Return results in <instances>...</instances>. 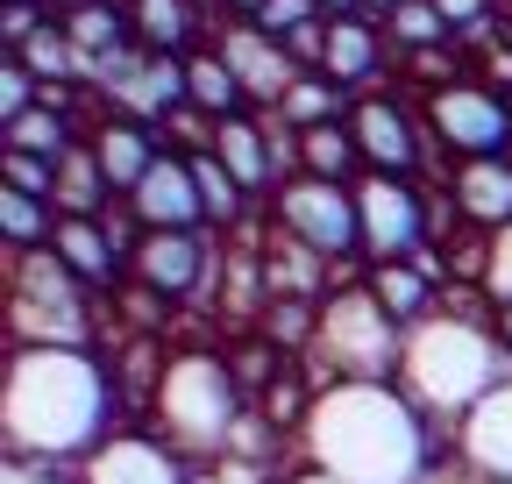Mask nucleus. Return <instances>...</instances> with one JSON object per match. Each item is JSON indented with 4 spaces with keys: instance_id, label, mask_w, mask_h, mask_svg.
Listing matches in <instances>:
<instances>
[{
    "instance_id": "28",
    "label": "nucleus",
    "mask_w": 512,
    "mask_h": 484,
    "mask_svg": "<svg viewBox=\"0 0 512 484\" xmlns=\"http://www.w3.org/2000/svg\"><path fill=\"white\" fill-rule=\"evenodd\" d=\"M456 79H470V50H463V43H441V50L399 57V86H406L413 100H427V93H441V86H456Z\"/></svg>"
},
{
    "instance_id": "34",
    "label": "nucleus",
    "mask_w": 512,
    "mask_h": 484,
    "mask_svg": "<svg viewBox=\"0 0 512 484\" xmlns=\"http://www.w3.org/2000/svg\"><path fill=\"white\" fill-rule=\"evenodd\" d=\"M313 22H328V15H320V0H271V8L256 15V29L278 36V43H292V36H299V29H313Z\"/></svg>"
},
{
    "instance_id": "16",
    "label": "nucleus",
    "mask_w": 512,
    "mask_h": 484,
    "mask_svg": "<svg viewBox=\"0 0 512 484\" xmlns=\"http://www.w3.org/2000/svg\"><path fill=\"white\" fill-rule=\"evenodd\" d=\"M86 150H93V164L107 171V186L128 200V193H136L143 178L157 171V157H164L171 143H164V129H150V121L114 114V107H107V114L93 121V129H86Z\"/></svg>"
},
{
    "instance_id": "39",
    "label": "nucleus",
    "mask_w": 512,
    "mask_h": 484,
    "mask_svg": "<svg viewBox=\"0 0 512 484\" xmlns=\"http://www.w3.org/2000/svg\"><path fill=\"white\" fill-rule=\"evenodd\" d=\"M491 335H498V349H505V363H512V299H498V307H491Z\"/></svg>"
},
{
    "instance_id": "32",
    "label": "nucleus",
    "mask_w": 512,
    "mask_h": 484,
    "mask_svg": "<svg viewBox=\"0 0 512 484\" xmlns=\"http://www.w3.org/2000/svg\"><path fill=\"white\" fill-rule=\"evenodd\" d=\"M214 136H221V121H214V114H200L192 100L164 121V143H171V150H185V157H207V150H214Z\"/></svg>"
},
{
    "instance_id": "1",
    "label": "nucleus",
    "mask_w": 512,
    "mask_h": 484,
    "mask_svg": "<svg viewBox=\"0 0 512 484\" xmlns=\"http://www.w3.org/2000/svg\"><path fill=\"white\" fill-rule=\"evenodd\" d=\"M121 420L128 413L100 349H8L0 449L22 484H64Z\"/></svg>"
},
{
    "instance_id": "38",
    "label": "nucleus",
    "mask_w": 512,
    "mask_h": 484,
    "mask_svg": "<svg viewBox=\"0 0 512 484\" xmlns=\"http://www.w3.org/2000/svg\"><path fill=\"white\" fill-rule=\"evenodd\" d=\"M264 8H271V0H221V15H214V22H256Z\"/></svg>"
},
{
    "instance_id": "17",
    "label": "nucleus",
    "mask_w": 512,
    "mask_h": 484,
    "mask_svg": "<svg viewBox=\"0 0 512 484\" xmlns=\"http://www.w3.org/2000/svg\"><path fill=\"white\" fill-rule=\"evenodd\" d=\"M50 257L72 271V278L100 299V307H114V292L128 285V257H121V242L107 235V221H72V214H57Z\"/></svg>"
},
{
    "instance_id": "10",
    "label": "nucleus",
    "mask_w": 512,
    "mask_h": 484,
    "mask_svg": "<svg viewBox=\"0 0 512 484\" xmlns=\"http://www.w3.org/2000/svg\"><path fill=\"white\" fill-rule=\"evenodd\" d=\"M356 207H363V264H399L420 257L434 242V186L427 178H356Z\"/></svg>"
},
{
    "instance_id": "20",
    "label": "nucleus",
    "mask_w": 512,
    "mask_h": 484,
    "mask_svg": "<svg viewBox=\"0 0 512 484\" xmlns=\"http://www.w3.org/2000/svg\"><path fill=\"white\" fill-rule=\"evenodd\" d=\"M363 285H370V299L384 314H392L399 328H420L441 299H448V285L427 271V257H399V264H363Z\"/></svg>"
},
{
    "instance_id": "13",
    "label": "nucleus",
    "mask_w": 512,
    "mask_h": 484,
    "mask_svg": "<svg viewBox=\"0 0 512 484\" xmlns=\"http://www.w3.org/2000/svg\"><path fill=\"white\" fill-rule=\"evenodd\" d=\"M320 72H328L349 100L363 93H392L399 86V43L377 15H349V22H328V57H320Z\"/></svg>"
},
{
    "instance_id": "3",
    "label": "nucleus",
    "mask_w": 512,
    "mask_h": 484,
    "mask_svg": "<svg viewBox=\"0 0 512 484\" xmlns=\"http://www.w3.org/2000/svg\"><path fill=\"white\" fill-rule=\"evenodd\" d=\"M505 378H512V363H505V349L491 335V299L484 292H448L420 328H406L399 385L441 435Z\"/></svg>"
},
{
    "instance_id": "6",
    "label": "nucleus",
    "mask_w": 512,
    "mask_h": 484,
    "mask_svg": "<svg viewBox=\"0 0 512 484\" xmlns=\"http://www.w3.org/2000/svg\"><path fill=\"white\" fill-rule=\"evenodd\" d=\"M399 349H406V328L370 299V285L335 278V292L320 299V342L306 356L320 371V385H335V378H399Z\"/></svg>"
},
{
    "instance_id": "2",
    "label": "nucleus",
    "mask_w": 512,
    "mask_h": 484,
    "mask_svg": "<svg viewBox=\"0 0 512 484\" xmlns=\"http://www.w3.org/2000/svg\"><path fill=\"white\" fill-rule=\"evenodd\" d=\"M292 463L335 470L349 484H456L448 435L406 399L399 378H335L320 385Z\"/></svg>"
},
{
    "instance_id": "25",
    "label": "nucleus",
    "mask_w": 512,
    "mask_h": 484,
    "mask_svg": "<svg viewBox=\"0 0 512 484\" xmlns=\"http://www.w3.org/2000/svg\"><path fill=\"white\" fill-rule=\"evenodd\" d=\"M256 335H264L278 356L306 363L313 342H320V299H264V314H256Z\"/></svg>"
},
{
    "instance_id": "18",
    "label": "nucleus",
    "mask_w": 512,
    "mask_h": 484,
    "mask_svg": "<svg viewBox=\"0 0 512 484\" xmlns=\"http://www.w3.org/2000/svg\"><path fill=\"white\" fill-rule=\"evenodd\" d=\"M128 36L143 57H192L214 43V15L200 0H128Z\"/></svg>"
},
{
    "instance_id": "30",
    "label": "nucleus",
    "mask_w": 512,
    "mask_h": 484,
    "mask_svg": "<svg viewBox=\"0 0 512 484\" xmlns=\"http://www.w3.org/2000/svg\"><path fill=\"white\" fill-rule=\"evenodd\" d=\"M29 107H43V79L22 65V57L0 50V129H8V121H22Z\"/></svg>"
},
{
    "instance_id": "41",
    "label": "nucleus",
    "mask_w": 512,
    "mask_h": 484,
    "mask_svg": "<svg viewBox=\"0 0 512 484\" xmlns=\"http://www.w3.org/2000/svg\"><path fill=\"white\" fill-rule=\"evenodd\" d=\"M320 15H328V22H349V15H363V0H320Z\"/></svg>"
},
{
    "instance_id": "31",
    "label": "nucleus",
    "mask_w": 512,
    "mask_h": 484,
    "mask_svg": "<svg viewBox=\"0 0 512 484\" xmlns=\"http://www.w3.org/2000/svg\"><path fill=\"white\" fill-rule=\"evenodd\" d=\"M0 186L50 200V193H57V164H50V157H29V150H0Z\"/></svg>"
},
{
    "instance_id": "27",
    "label": "nucleus",
    "mask_w": 512,
    "mask_h": 484,
    "mask_svg": "<svg viewBox=\"0 0 512 484\" xmlns=\"http://www.w3.org/2000/svg\"><path fill=\"white\" fill-rule=\"evenodd\" d=\"M221 349H228V371H235V385H242V399H249V406H256V399H264V392H271V378H278V371H285V363H292V356H278V349H271L264 335H256V328H242V335H228Z\"/></svg>"
},
{
    "instance_id": "26",
    "label": "nucleus",
    "mask_w": 512,
    "mask_h": 484,
    "mask_svg": "<svg viewBox=\"0 0 512 484\" xmlns=\"http://www.w3.org/2000/svg\"><path fill=\"white\" fill-rule=\"evenodd\" d=\"M50 235H57V207H50V200L0 186V242H8V257H36V250H50Z\"/></svg>"
},
{
    "instance_id": "29",
    "label": "nucleus",
    "mask_w": 512,
    "mask_h": 484,
    "mask_svg": "<svg viewBox=\"0 0 512 484\" xmlns=\"http://www.w3.org/2000/svg\"><path fill=\"white\" fill-rule=\"evenodd\" d=\"M384 29H392L399 57H413V50H441V43H456V29H448V15L434 8V0H399V8L384 15Z\"/></svg>"
},
{
    "instance_id": "42",
    "label": "nucleus",
    "mask_w": 512,
    "mask_h": 484,
    "mask_svg": "<svg viewBox=\"0 0 512 484\" xmlns=\"http://www.w3.org/2000/svg\"><path fill=\"white\" fill-rule=\"evenodd\" d=\"M392 8H399V0H363V15H377V22L392 15Z\"/></svg>"
},
{
    "instance_id": "33",
    "label": "nucleus",
    "mask_w": 512,
    "mask_h": 484,
    "mask_svg": "<svg viewBox=\"0 0 512 484\" xmlns=\"http://www.w3.org/2000/svg\"><path fill=\"white\" fill-rule=\"evenodd\" d=\"M192 484H285L278 463H249V456H214L192 470Z\"/></svg>"
},
{
    "instance_id": "7",
    "label": "nucleus",
    "mask_w": 512,
    "mask_h": 484,
    "mask_svg": "<svg viewBox=\"0 0 512 484\" xmlns=\"http://www.w3.org/2000/svg\"><path fill=\"white\" fill-rule=\"evenodd\" d=\"M349 136L363 150V171H384V178H427V186H441L448 164L434 157V136H427V114L406 86L392 93H363L349 107Z\"/></svg>"
},
{
    "instance_id": "40",
    "label": "nucleus",
    "mask_w": 512,
    "mask_h": 484,
    "mask_svg": "<svg viewBox=\"0 0 512 484\" xmlns=\"http://www.w3.org/2000/svg\"><path fill=\"white\" fill-rule=\"evenodd\" d=\"M285 484H349V477H335V470H313V463H292V470H285Z\"/></svg>"
},
{
    "instance_id": "35",
    "label": "nucleus",
    "mask_w": 512,
    "mask_h": 484,
    "mask_svg": "<svg viewBox=\"0 0 512 484\" xmlns=\"http://www.w3.org/2000/svg\"><path fill=\"white\" fill-rule=\"evenodd\" d=\"M491 307L498 299H512V228H498L491 242H484V285H477Z\"/></svg>"
},
{
    "instance_id": "36",
    "label": "nucleus",
    "mask_w": 512,
    "mask_h": 484,
    "mask_svg": "<svg viewBox=\"0 0 512 484\" xmlns=\"http://www.w3.org/2000/svg\"><path fill=\"white\" fill-rule=\"evenodd\" d=\"M43 22H57L50 8H0V50H22Z\"/></svg>"
},
{
    "instance_id": "23",
    "label": "nucleus",
    "mask_w": 512,
    "mask_h": 484,
    "mask_svg": "<svg viewBox=\"0 0 512 484\" xmlns=\"http://www.w3.org/2000/svg\"><path fill=\"white\" fill-rule=\"evenodd\" d=\"M299 178H328V186H356L363 178V150L349 136V121H328V129L299 136Z\"/></svg>"
},
{
    "instance_id": "19",
    "label": "nucleus",
    "mask_w": 512,
    "mask_h": 484,
    "mask_svg": "<svg viewBox=\"0 0 512 484\" xmlns=\"http://www.w3.org/2000/svg\"><path fill=\"white\" fill-rule=\"evenodd\" d=\"M441 193L456 200V221L463 228H512V157H477V164H456L441 178Z\"/></svg>"
},
{
    "instance_id": "22",
    "label": "nucleus",
    "mask_w": 512,
    "mask_h": 484,
    "mask_svg": "<svg viewBox=\"0 0 512 484\" xmlns=\"http://www.w3.org/2000/svg\"><path fill=\"white\" fill-rule=\"evenodd\" d=\"M185 100L200 107V114H214V121L249 114V93H242V79L228 72V57H221L214 43H200V50L185 57Z\"/></svg>"
},
{
    "instance_id": "12",
    "label": "nucleus",
    "mask_w": 512,
    "mask_h": 484,
    "mask_svg": "<svg viewBox=\"0 0 512 484\" xmlns=\"http://www.w3.org/2000/svg\"><path fill=\"white\" fill-rule=\"evenodd\" d=\"M456 484H512V378L491 385L456 428H448Z\"/></svg>"
},
{
    "instance_id": "4",
    "label": "nucleus",
    "mask_w": 512,
    "mask_h": 484,
    "mask_svg": "<svg viewBox=\"0 0 512 484\" xmlns=\"http://www.w3.org/2000/svg\"><path fill=\"white\" fill-rule=\"evenodd\" d=\"M242 413H249V399H242V385L228 371L221 335H178L171 363H164V385L150 399V428L171 449H185L192 463H214V456L235 449Z\"/></svg>"
},
{
    "instance_id": "37",
    "label": "nucleus",
    "mask_w": 512,
    "mask_h": 484,
    "mask_svg": "<svg viewBox=\"0 0 512 484\" xmlns=\"http://www.w3.org/2000/svg\"><path fill=\"white\" fill-rule=\"evenodd\" d=\"M470 72H477L484 86H498V93H512V36H498L491 50H477V57H470Z\"/></svg>"
},
{
    "instance_id": "8",
    "label": "nucleus",
    "mask_w": 512,
    "mask_h": 484,
    "mask_svg": "<svg viewBox=\"0 0 512 484\" xmlns=\"http://www.w3.org/2000/svg\"><path fill=\"white\" fill-rule=\"evenodd\" d=\"M427 114V136H434V157L456 171V164H477V157H512V93L484 86L477 72L441 86L420 100Z\"/></svg>"
},
{
    "instance_id": "24",
    "label": "nucleus",
    "mask_w": 512,
    "mask_h": 484,
    "mask_svg": "<svg viewBox=\"0 0 512 484\" xmlns=\"http://www.w3.org/2000/svg\"><path fill=\"white\" fill-rule=\"evenodd\" d=\"M349 93L328 79V72H299L292 79V93H285V107H278V121L292 136H306V129H328V121H349Z\"/></svg>"
},
{
    "instance_id": "15",
    "label": "nucleus",
    "mask_w": 512,
    "mask_h": 484,
    "mask_svg": "<svg viewBox=\"0 0 512 484\" xmlns=\"http://www.w3.org/2000/svg\"><path fill=\"white\" fill-rule=\"evenodd\" d=\"M121 207L136 214L143 235H157V228H207V200H200V178H192V157H185V150H164L157 171H150ZM207 235H214V228H207Z\"/></svg>"
},
{
    "instance_id": "5",
    "label": "nucleus",
    "mask_w": 512,
    "mask_h": 484,
    "mask_svg": "<svg viewBox=\"0 0 512 484\" xmlns=\"http://www.w3.org/2000/svg\"><path fill=\"white\" fill-rule=\"evenodd\" d=\"M107 307L50 250L8 257V349H100Z\"/></svg>"
},
{
    "instance_id": "14",
    "label": "nucleus",
    "mask_w": 512,
    "mask_h": 484,
    "mask_svg": "<svg viewBox=\"0 0 512 484\" xmlns=\"http://www.w3.org/2000/svg\"><path fill=\"white\" fill-rule=\"evenodd\" d=\"M214 50L228 57V72L242 79V93H249L256 114H278V107H285L299 65H292V50H285L278 36H264L256 22H214Z\"/></svg>"
},
{
    "instance_id": "44",
    "label": "nucleus",
    "mask_w": 512,
    "mask_h": 484,
    "mask_svg": "<svg viewBox=\"0 0 512 484\" xmlns=\"http://www.w3.org/2000/svg\"><path fill=\"white\" fill-rule=\"evenodd\" d=\"M505 29H512V0H505Z\"/></svg>"
},
{
    "instance_id": "9",
    "label": "nucleus",
    "mask_w": 512,
    "mask_h": 484,
    "mask_svg": "<svg viewBox=\"0 0 512 484\" xmlns=\"http://www.w3.org/2000/svg\"><path fill=\"white\" fill-rule=\"evenodd\" d=\"M271 228H285L292 242H306L313 257H328L335 271L342 264H363V207H356V186H328V178H285L264 207Z\"/></svg>"
},
{
    "instance_id": "21",
    "label": "nucleus",
    "mask_w": 512,
    "mask_h": 484,
    "mask_svg": "<svg viewBox=\"0 0 512 484\" xmlns=\"http://www.w3.org/2000/svg\"><path fill=\"white\" fill-rule=\"evenodd\" d=\"M50 207H57V214H72V221H107V214L121 207V193L107 186V171L93 164L86 143L57 164V193H50Z\"/></svg>"
},
{
    "instance_id": "11",
    "label": "nucleus",
    "mask_w": 512,
    "mask_h": 484,
    "mask_svg": "<svg viewBox=\"0 0 512 484\" xmlns=\"http://www.w3.org/2000/svg\"><path fill=\"white\" fill-rule=\"evenodd\" d=\"M192 463L185 449H171L150 420H121V428L72 470V484H192Z\"/></svg>"
},
{
    "instance_id": "43",
    "label": "nucleus",
    "mask_w": 512,
    "mask_h": 484,
    "mask_svg": "<svg viewBox=\"0 0 512 484\" xmlns=\"http://www.w3.org/2000/svg\"><path fill=\"white\" fill-rule=\"evenodd\" d=\"M200 8H207V15H221V0H200Z\"/></svg>"
}]
</instances>
